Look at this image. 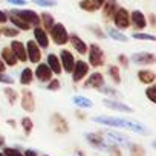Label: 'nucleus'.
Masks as SVG:
<instances>
[{"label":"nucleus","mask_w":156,"mask_h":156,"mask_svg":"<svg viewBox=\"0 0 156 156\" xmlns=\"http://www.w3.org/2000/svg\"><path fill=\"white\" fill-rule=\"evenodd\" d=\"M94 122L103 124V126H109V127H116V129H127L132 130L135 133L139 135H150V130L135 121H129V119H122V118H115V116H106V115H100L94 118Z\"/></svg>","instance_id":"f257e3e1"},{"label":"nucleus","mask_w":156,"mask_h":156,"mask_svg":"<svg viewBox=\"0 0 156 156\" xmlns=\"http://www.w3.org/2000/svg\"><path fill=\"white\" fill-rule=\"evenodd\" d=\"M87 54H89V63H90V66L100 67V66L104 64L106 57H104V52H103V49H101L100 44L90 43V44L87 46Z\"/></svg>","instance_id":"f03ea898"},{"label":"nucleus","mask_w":156,"mask_h":156,"mask_svg":"<svg viewBox=\"0 0 156 156\" xmlns=\"http://www.w3.org/2000/svg\"><path fill=\"white\" fill-rule=\"evenodd\" d=\"M51 38L57 46H63L69 41V32L66 31L63 23H54V26L51 28Z\"/></svg>","instance_id":"7ed1b4c3"},{"label":"nucleus","mask_w":156,"mask_h":156,"mask_svg":"<svg viewBox=\"0 0 156 156\" xmlns=\"http://www.w3.org/2000/svg\"><path fill=\"white\" fill-rule=\"evenodd\" d=\"M70 73H72V80L75 83H80L89 73V64L83 60H75V64H73V69Z\"/></svg>","instance_id":"20e7f679"},{"label":"nucleus","mask_w":156,"mask_h":156,"mask_svg":"<svg viewBox=\"0 0 156 156\" xmlns=\"http://www.w3.org/2000/svg\"><path fill=\"white\" fill-rule=\"evenodd\" d=\"M112 20H113V23H115V26L118 29H127L130 26V12L126 8L119 6L116 9V12L113 14Z\"/></svg>","instance_id":"39448f33"},{"label":"nucleus","mask_w":156,"mask_h":156,"mask_svg":"<svg viewBox=\"0 0 156 156\" xmlns=\"http://www.w3.org/2000/svg\"><path fill=\"white\" fill-rule=\"evenodd\" d=\"M22 20H25L31 28L34 26H38L40 25V16L35 12V11H32V9H12Z\"/></svg>","instance_id":"423d86ee"},{"label":"nucleus","mask_w":156,"mask_h":156,"mask_svg":"<svg viewBox=\"0 0 156 156\" xmlns=\"http://www.w3.org/2000/svg\"><path fill=\"white\" fill-rule=\"evenodd\" d=\"M25 48H26V57H28V60L31 63H40V60H41V49L38 48V44L34 40H29L25 44Z\"/></svg>","instance_id":"0eeeda50"},{"label":"nucleus","mask_w":156,"mask_h":156,"mask_svg":"<svg viewBox=\"0 0 156 156\" xmlns=\"http://www.w3.org/2000/svg\"><path fill=\"white\" fill-rule=\"evenodd\" d=\"M130 60L135 64H139V66H150V64H154L156 57L151 52H136V54L132 55Z\"/></svg>","instance_id":"6e6552de"},{"label":"nucleus","mask_w":156,"mask_h":156,"mask_svg":"<svg viewBox=\"0 0 156 156\" xmlns=\"http://www.w3.org/2000/svg\"><path fill=\"white\" fill-rule=\"evenodd\" d=\"M60 63H61V69L63 70H66L67 73H70L72 72V69H73V64H75V57H73V54L70 52V51H67V49H63L61 52H60Z\"/></svg>","instance_id":"1a4fd4ad"},{"label":"nucleus","mask_w":156,"mask_h":156,"mask_svg":"<svg viewBox=\"0 0 156 156\" xmlns=\"http://www.w3.org/2000/svg\"><path fill=\"white\" fill-rule=\"evenodd\" d=\"M51 124H52V129L57 133H67L69 132V124L64 119V116L60 115V113H54L51 116Z\"/></svg>","instance_id":"9d476101"},{"label":"nucleus","mask_w":156,"mask_h":156,"mask_svg":"<svg viewBox=\"0 0 156 156\" xmlns=\"http://www.w3.org/2000/svg\"><path fill=\"white\" fill-rule=\"evenodd\" d=\"M130 23L133 25L135 29L138 31H144L147 26V17L144 16V12H141L139 9H135L130 12Z\"/></svg>","instance_id":"9b49d317"},{"label":"nucleus","mask_w":156,"mask_h":156,"mask_svg":"<svg viewBox=\"0 0 156 156\" xmlns=\"http://www.w3.org/2000/svg\"><path fill=\"white\" fill-rule=\"evenodd\" d=\"M34 75H35V78L38 81H41V83H48L51 78H52V70L49 69V66L46 64V63H38L37 64V67H35V72H34Z\"/></svg>","instance_id":"f8f14e48"},{"label":"nucleus","mask_w":156,"mask_h":156,"mask_svg":"<svg viewBox=\"0 0 156 156\" xmlns=\"http://www.w3.org/2000/svg\"><path fill=\"white\" fill-rule=\"evenodd\" d=\"M104 86V76L101 72H94L87 76V80L84 81L86 89H100Z\"/></svg>","instance_id":"ddd939ff"},{"label":"nucleus","mask_w":156,"mask_h":156,"mask_svg":"<svg viewBox=\"0 0 156 156\" xmlns=\"http://www.w3.org/2000/svg\"><path fill=\"white\" fill-rule=\"evenodd\" d=\"M34 41L38 44L40 49H48V46H49V35H48V32L43 28L35 26L34 28Z\"/></svg>","instance_id":"4468645a"},{"label":"nucleus","mask_w":156,"mask_h":156,"mask_svg":"<svg viewBox=\"0 0 156 156\" xmlns=\"http://www.w3.org/2000/svg\"><path fill=\"white\" fill-rule=\"evenodd\" d=\"M22 109L28 113L35 110V98H34L32 92L28 90V89H25L22 92Z\"/></svg>","instance_id":"2eb2a0df"},{"label":"nucleus","mask_w":156,"mask_h":156,"mask_svg":"<svg viewBox=\"0 0 156 156\" xmlns=\"http://www.w3.org/2000/svg\"><path fill=\"white\" fill-rule=\"evenodd\" d=\"M86 141H87L92 147H95V148H98V150H107V148H109V145L106 144L104 138H103L101 135H98V133H86Z\"/></svg>","instance_id":"dca6fc26"},{"label":"nucleus","mask_w":156,"mask_h":156,"mask_svg":"<svg viewBox=\"0 0 156 156\" xmlns=\"http://www.w3.org/2000/svg\"><path fill=\"white\" fill-rule=\"evenodd\" d=\"M9 48L12 49V52H14V55L17 57V60H19V61H22V63L28 61L25 43H22V41H19V40H12V41H11V46H9Z\"/></svg>","instance_id":"f3484780"},{"label":"nucleus","mask_w":156,"mask_h":156,"mask_svg":"<svg viewBox=\"0 0 156 156\" xmlns=\"http://www.w3.org/2000/svg\"><path fill=\"white\" fill-rule=\"evenodd\" d=\"M101 8H103V19L109 22L113 17V14L116 12V9L119 8V5H118L116 0H106Z\"/></svg>","instance_id":"a211bd4d"},{"label":"nucleus","mask_w":156,"mask_h":156,"mask_svg":"<svg viewBox=\"0 0 156 156\" xmlns=\"http://www.w3.org/2000/svg\"><path fill=\"white\" fill-rule=\"evenodd\" d=\"M69 40H70L72 48H73L78 54H80V55L87 54V44H86V41H83V38H80L76 34H70V35H69Z\"/></svg>","instance_id":"6ab92c4d"},{"label":"nucleus","mask_w":156,"mask_h":156,"mask_svg":"<svg viewBox=\"0 0 156 156\" xmlns=\"http://www.w3.org/2000/svg\"><path fill=\"white\" fill-rule=\"evenodd\" d=\"M8 19H9V22L12 23V26H14V28H17L19 31H29V29H31V26H29L25 20H22V19H20L14 11H9Z\"/></svg>","instance_id":"aec40b11"},{"label":"nucleus","mask_w":156,"mask_h":156,"mask_svg":"<svg viewBox=\"0 0 156 156\" xmlns=\"http://www.w3.org/2000/svg\"><path fill=\"white\" fill-rule=\"evenodd\" d=\"M103 104L107 106L109 109H113V110H119V112H124V113H132L133 109L124 103H118V101H112V100H106L103 98Z\"/></svg>","instance_id":"412c9836"},{"label":"nucleus","mask_w":156,"mask_h":156,"mask_svg":"<svg viewBox=\"0 0 156 156\" xmlns=\"http://www.w3.org/2000/svg\"><path fill=\"white\" fill-rule=\"evenodd\" d=\"M0 58H2V61H3L6 66H11V67H14V66L19 63V60H17V57L14 55V52H12L11 48H3Z\"/></svg>","instance_id":"4be33fe9"},{"label":"nucleus","mask_w":156,"mask_h":156,"mask_svg":"<svg viewBox=\"0 0 156 156\" xmlns=\"http://www.w3.org/2000/svg\"><path fill=\"white\" fill-rule=\"evenodd\" d=\"M46 64L49 66V69L52 70V73H55V75H60L61 73V63H60V58H58V55H55V54H49L48 55V58H46Z\"/></svg>","instance_id":"5701e85b"},{"label":"nucleus","mask_w":156,"mask_h":156,"mask_svg":"<svg viewBox=\"0 0 156 156\" xmlns=\"http://www.w3.org/2000/svg\"><path fill=\"white\" fill-rule=\"evenodd\" d=\"M138 80L142 84H153L156 80V75L150 69H141V70H138Z\"/></svg>","instance_id":"b1692460"},{"label":"nucleus","mask_w":156,"mask_h":156,"mask_svg":"<svg viewBox=\"0 0 156 156\" xmlns=\"http://www.w3.org/2000/svg\"><path fill=\"white\" fill-rule=\"evenodd\" d=\"M72 101H73V104H75L76 107H80V109H90V107H94V103H92L89 98H86V97L75 95V97L72 98Z\"/></svg>","instance_id":"393cba45"},{"label":"nucleus","mask_w":156,"mask_h":156,"mask_svg":"<svg viewBox=\"0 0 156 156\" xmlns=\"http://www.w3.org/2000/svg\"><path fill=\"white\" fill-rule=\"evenodd\" d=\"M32 80H34V72H32V69L25 67V69L20 72V84L28 86V84L32 83Z\"/></svg>","instance_id":"a878e982"},{"label":"nucleus","mask_w":156,"mask_h":156,"mask_svg":"<svg viewBox=\"0 0 156 156\" xmlns=\"http://www.w3.org/2000/svg\"><path fill=\"white\" fill-rule=\"evenodd\" d=\"M107 73L110 75V78L113 80L115 84H121L122 78H121V72H119V67H118V66H115V64L109 66V67H107Z\"/></svg>","instance_id":"bb28decb"},{"label":"nucleus","mask_w":156,"mask_h":156,"mask_svg":"<svg viewBox=\"0 0 156 156\" xmlns=\"http://www.w3.org/2000/svg\"><path fill=\"white\" fill-rule=\"evenodd\" d=\"M54 23H55V22H54V17H52L49 12H43V14L40 16V25L44 26L43 29H44L46 32L51 31V28L54 26Z\"/></svg>","instance_id":"cd10ccee"},{"label":"nucleus","mask_w":156,"mask_h":156,"mask_svg":"<svg viewBox=\"0 0 156 156\" xmlns=\"http://www.w3.org/2000/svg\"><path fill=\"white\" fill-rule=\"evenodd\" d=\"M107 34H109V37H110L112 40H115V41H122V43L129 41V37H127V35H124L122 32H119V29L107 28Z\"/></svg>","instance_id":"c85d7f7f"},{"label":"nucleus","mask_w":156,"mask_h":156,"mask_svg":"<svg viewBox=\"0 0 156 156\" xmlns=\"http://www.w3.org/2000/svg\"><path fill=\"white\" fill-rule=\"evenodd\" d=\"M106 135H107V138H109L110 141H113V142H116V144H124V145H129V144H130V142H129V138L124 136V135H119V133H115V132H107Z\"/></svg>","instance_id":"c756f323"},{"label":"nucleus","mask_w":156,"mask_h":156,"mask_svg":"<svg viewBox=\"0 0 156 156\" xmlns=\"http://www.w3.org/2000/svg\"><path fill=\"white\" fill-rule=\"evenodd\" d=\"M78 6H80L83 11H86V12H94V11L98 9V8L95 6V3L92 2V0H80Z\"/></svg>","instance_id":"7c9ffc66"},{"label":"nucleus","mask_w":156,"mask_h":156,"mask_svg":"<svg viewBox=\"0 0 156 156\" xmlns=\"http://www.w3.org/2000/svg\"><path fill=\"white\" fill-rule=\"evenodd\" d=\"M3 94L6 95V98H8L9 104H16V103H17L19 94H17V92H16L12 87H5V89H3Z\"/></svg>","instance_id":"2f4dec72"},{"label":"nucleus","mask_w":156,"mask_h":156,"mask_svg":"<svg viewBox=\"0 0 156 156\" xmlns=\"http://www.w3.org/2000/svg\"><path fill=\"white\" fill-rule=\"evenodd\" d=\"M22 127H23V130H25V135H31V132H32V129H34V122H32V119L29 118V116H25V118H22Z\"/></svg>","instance_id":"473e14b6"},{"label":"nucleus","mask_w":156,"mask_h":156,"mask_svg":"<svg viewBox=\"0 0 156 156\" xmlns=\"http://www.w3.org/2000/svg\"><path fill=\"white\" fill-rule=\"evenodd\" d=\"M130 147V154L132 156H145V150L139 144H129Z\"/></svg>","instance_id":"72a5a7b5"},{"label":"nucleus","mask_w":156,"mask_h":156,"mask_svg":"<svg viewBox=\"0 0 156 156\" xmlns=\"http://www.w3.org/2000/svg\"><path fill=\"white\" fill-rule=\"evenodd\" d=\"M132 37L135 40H145V41H156V37L151 34H144V32H133Z\"/></svg>","instance_id":"f704fd0d"},{"label":"nucleus","mask_w":156,"mask_h":156,"mask_svg":"<svg viewBox=\"0 0 156 156\" xmlns=\"http://www.w3.org/2000/svg\"><path fill=\"white\" fill-rule=\"evenodd\" d=\"M60 87H61V83H60L58 78H51V80L48 81V86H46V89L48 90H52V92L60 90Z\"/></svg>","instance_id":"c9c22d12"},{"label":"nucleus","mask_w":156,"mask_h":156,"mask_svg":"<svg viewBox=\"0 0 156 156\" xmlns=\"http://www.w3.org/2000/svg\"><path fill=\"white\" fill-rule=\"evenodd\" d=\"M5 37H17L19 35V29L17 28H12V26H5L3 29H0Z\"/></svg>","instance_id":"e433bc0d"},{"label":"nucleus","mask_w":156,"mask_h":156,"mask_svg":"<svg viewBox=\"0 0 156 156\" xmlns=\"http://www.w3.org/2000/svg\"><path fill=\"white\" fill-rule=\"evenodd\" d=\"M32 2L41 8H52L57 5V0H32Z\"/></svg>","instance_id":"4c0bfd02"},{"label":"nucleus","mask_w":156,"mask_h":156,"mask_svg":"<svg viewBox=\"0 0 156 156\" xmlns=\"http://www.w3.org/2000/svg\"><path fill=\"white\" fill-rule=\"evenodd\" d=\"M3 154L5 156H25L19 148H14V147H5L3 148Z\"/></svg>","instance_id":"58836bf2"},{"label":"nucleus","mask_w":156,"mask_h":156,"mask_svg":"<svg viewBox=\"0 0 156 156\" xmlns=\"http://www.w3.org/2000/svg\"><path fill=\"white\" fill-rule=\"evenodd\" d=\"M145 94H147V98H148L151 103H156V86H150V87H147Z\"/></svg>","instance_id":"ea45409f"},{"label":"nucleus","mask_w":156,"mask_h":156,"mask_svg":"<svg viewBox=\"0 0 156 156\" xmlns=\"http://www.w3.org/2000/svg\"><path fill=\"white\" fill-rule=\"evenodd\" d=\"M0 83H5L8 86H12L14 84V78L11 75H6V73H0Z\"/></svg>","instance_id":"a19ab883"},{"label":"nucleus","mask_w":156,"mask_h":156,"mask_svg":"<svg viewBox=\"0 0 156 156\" xmlns=\"http://www.w3.org/2000/svg\"><path fill=\"white\" fill-rule=\"evenodd\" d=\"M89 29H90L94 34H97V37H98V38H104V32L101 31V28H100V26H97V25H89Z\"/></svg>","instance_id":"79ce46f5"},{"label":"nucleus","mask_w":156,"mask_h":156,"mask_svg":"<svg viewBox=\"0 0 156 156\" xmlns=\"http://www.w3.org/2000/svg\"><path fill=\"white\" fill-rule=\"evenodd\" d=\"M98 90H100V92H103V94H106V95H112V97H116V95H118V92H116L115 89H112V87H106V86L100 87Z\"/></svg>","instance_id":"37998d69"},{"label":"nucleus","mask_w":156,"mask_h":156,"mask_svg":"<svg viewBox=\"0 0 156 156\" xmlns=\"http://www.w3.org/2000/svg\"><path fill=\"white\" fill-rule=\"evenodd\" d=\"M107 150L110 151V156H122L121 150H119L116 145H109V148H107Z\"/></svg>","instance_id":"c03bdc74"},{"label":"nucleus","mask_w":156,"mask_h":156,"mask_svg":"<svg viewBox=\"0 0 156 156\" xmlns=\"http://www.w3.org/2000/svg\"><path fill=\"white\" fill-rule=\"evenodd\" d=\"M118 61H119V64H121L122 67H129V58H127L124 54L118 55Z\"/></svg>","instance_id":"a18cd8bd"},{"label":"nucleus","mask_w":156,"mask_h":156,"mask_svg":"<svg viewBox=\"0 0 156 156\" xmlns=\"http://www.w3.org/2000/svg\"><path fill=\"white\" fill-rule=\"evenodd\" d=\"M8 3H11V5H14V6H25L26 5V0H8Z\"/></svg>","instance_id":"49530a36"},{"label":"nucleus","mask_w":156,"mask_h":156,"mask_svg":"<svg viewBox=\"0 0 156 156\" xmlns=\"http://www.w3.org/2000/svg\"><path fill=\"white\" fill-rule=\"evenodd\" d=\"M8 22V12L0 9V23H6Z\"/></svg>","instance_id":"de8ad7c7"},{"label":"nucleus","mask_w":156,"mask_h":156,"mask_svg":"<svg viewBox=\"0 0 156 156\" xmlns=\"http://www.w3.org/2000/svg\"><path fill=\"white\" fill-rule=\"evenodd\" d=\"M23 154H25V156H38V153H37L35 150H31V148H28Z\"/></svg>","instance_id":"09e8293b"},{"label":"nucleus","mask_w":156,"mask_h":156,"mask_svg":"<svg viewBox=\"0 0 156 156\" xmlns=\"http://www.w3.org/2000/svg\"><path fill=\"white\" fill-rule=\"evenodd\" d=\"M92 2L95 3V6H97V8H101V6H103V3L106 2V0H92Z\"/></svg>","instance_id":"8fccbe9b"},{"label":"nucleus","mask_w":156,"mask_h":156,"mask_svg":"<svg viewBox=\"0 0 156 156\" xmlns=\"http://www.w3.org/2000/svg\"><path fill=\"white\" fill-rule=\"evenodd\" d=\"M5 69H6V64L2 61V58H0V73H3V72H5Z\"/></svg>","instance_id":"3c124183"},{"label":"nucleus","mask_w":156,"mask_h":156,"mask_svg":"<svg viewBox=\"0 0 156 156\" xmlns=\"http://www.w3.org/2000/svg\"><path fill=\"white\" fill-rule=\"evenodd\" d=\"M3 145H5V136L0 135V147H3Z\"/></svg>","instance_id":"603ef678"},{"label":"nucleus","mask_w":156,"mask_h":156,"mask_svg":"<svg viewBox=\"0 0 156 156\" xmlns=\"http://www.w3.org/2000/svg\"><path fill=\"white\" fill-rule=\"evenodd\" d=\"M150 25L154 26V17H153V16H150Z\"/></svg>","instance_id":"864d4df0"},{"label":"nucleus","mask_w":156,"mask_h":156,"mask_svg":"<svg viewBox=\"0 0 156 156\" xmlns=\"http://www.w3.org/2000/svg\"><path fill=\"white\" fill-rule=\"evenodd\" d=\"M8 124H11V126H12V127H14V126H16V122H14V121H12V119H8Z\"/></svg>","instance_id":"5fc2aeb1"},{"label":"nucleus","mask_w":156,"mask_h":156,"mask_svg":"<svg viewBox=\"0 0 156 156\" xmlns=\"http://www.w3.org/2000/svg\"><path fill=\"white\" fill-rule=\"evenodd\" d=\"M0 156H5V154H3V151H0Z\"/></svg>","instance_id":"6e6d98bb"},{"label":"nucleus","mask_w":156,"mask_h":156,"mask_svg":"<svg viewBox=\"0 0 156 156\" xmlns=\"http://www.w3.org/2000/svg\"><path fill=\"white\" fill-rule=\"evenodd\" d=\"M0 29H2V28H0ZM0 35H2V32H0Z\"/></svg>","instance_id":"4d7b16f0"},{"label":"nucleus","mask_w":156,"mask_h":156,"mask_svg":"<svg viewBox=\"0 0 156 156\" xmlns=\"http://www.w3.org/2000/svg\"><path fill=\"white\" fill-rule=\"evenodd\" d=\"M44 156H49V154H44Z\"/></svg>","instance_id":"13d9d810"}]
</instances>
